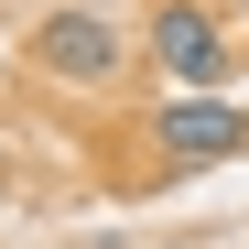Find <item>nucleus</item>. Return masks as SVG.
I'll return each mask as SVG.
<instances>
[{
  "mask_svg": "<svg viewBox=\"0 0 249 249\" xmlns=\"http://www.w3.org/2000/svg\"><path fill=\"white\" fill-rule=\"evenodd\" d=\"M33 76H54V87H119V76H130V33H119V11H98V0H54V11L33 22Z\"/></svg>",
  "mask_w": 249,
  "mask_h": 249,
  "instance_id": "nucleus-1",
  "label": "nucleus"
},
{
  "mask_svg": "<svg viewBox=\"0 0 249 249\" xmlns=\"http://www.w3.org/2000/svg\"><path fill=\"white\" fill-rule=\"evenodd\" d=\"M152 141H162V162H228V152H249V108L228 87H174L152 108Z\"/></svg>",
  "mask_w": 249,
  "mask_h": 249,
  "instance_id": "nucleus-2",
  "label": "nucleus"
},
{
  "mask_svg": "<svg viewBox=\"0 0 249 249\" xmlns=\"http://www.w3.org/2000/svg\"><path fill=\"white\" fill-rule=\"evenodd\" d=\"M152 65L174 76V87H228L238 44H228V22L206 11V0H162L152 11Z\"/></svg>",
  "mask_w": 249,
  "mask_h": 249,
  "instance_id": "nucleus-3",
  "label": "nucleus"
}]
</instances>
